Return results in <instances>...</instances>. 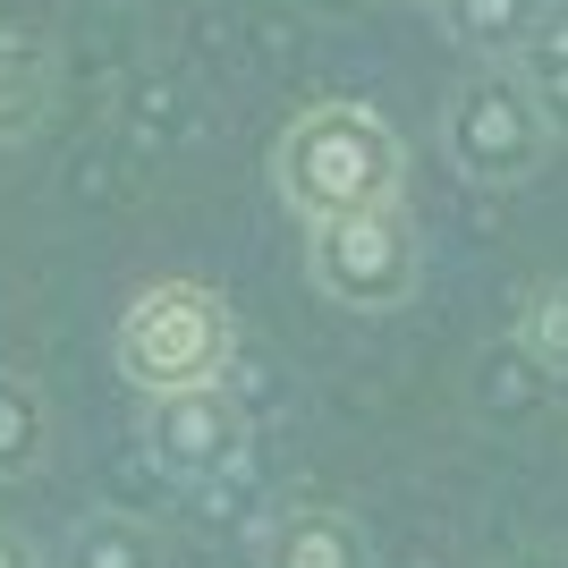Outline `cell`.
<instances>
[{"label": "cell", "mask_w": 568, "mask_h": 568, "mask_svg": "<svg viewBox=\"0 0 568 568\" xmlns=\"http://www.w3.org/2000/svg\"><path fill=\"white\" fill-rule=\"evenodd\" d=\"M272 187L297 221L365 213L407 195V144L399 128L365 102H306L272 144Z\"/></svg>", "instance_id": "obj_1"}, {"label": "cell", "mask_w": 568, "mask_h": 568, "mask_svg": "<svg viewBox=\"0 0 568 568\" xmlns=\"http://www.w3.org/2000/svg\"><path fill=\"white\" fill-rule=\"evenodd\" d=\"M111 365L136 399L213 390L237 365V314L213 281H144L111 323Z\"/></svg>", "instance_id": "obj_2"}, {"label": "cell", "mask_w": 568, "mask_h": 568, "mask_svg": "<svg viewBox=\"0 0 568 568\" xmlns=\"http://www.w3.org/2000/svg\"><path fill=\"white\" fill-rule=\"evenodd\" d=\"M442 153L475 187H526L551 153V119L535 102L518 60H484V69L442 102Z\"/></svg>", "instance_id": "obj_3"}, {"label": "cell", "mask_w": 568, "mask_h": 568, "mask_svg": "<svg viewBox=\"0 0 568 568\" xmlns=\"http://www.w3.org/2000/svg\"><path fill=\"white\" fill-rule=\"evenodd\" d=\"M416 213L399 204H365V213H332V221H306V281L323 306H348V314H399L416 297Z\"/></svg>", "instance_id": "obj_4"}, {"label": "cell", "mask_w": 568, "mask_h": 568, "mask_svg": "<svg viewBox=\"0 0 568 568\" xmlns=\"http://www.w3.org/2000/svg\"><path fill=\"white\" fill-rule=\"evenodd\" d=\"M144 442H153V467L213 493L221 475L246 467V416H237L230 390H179V399H144Z\"/></svg>", "instance_id": "obj_5"}, {"label": "cell", "mask_w": 568, "mask_h": 568, "mask_svg": "<svg viewBox=\"0 0 568 568\" xmlns=\"http://www.w3.org/2000/svg\"><path fill=\"white\" fill-rule=\"evenodd\" d=\"M255 568H374V535L356 526V509L339 500H281L255 535Z\"/></svg>", "instance_id": "obj_6"}, {"label": "cell", "mask_w": 568, "mask_h": 568, "mask_svg": "<svg viewBox=\"0 0 568 568\" xmlns=\"http://www.w3.org/2000/svg\"><path fill=\"white\" fill-rule=\"evenodd\" d=\"M60 102V60H51L43 34L26 26H0V144H26Z\"/></svg>", "instance_id": "obj_7"}, {"label": "cell", "mask_w": 568, "mask_h": 568, "mask_svg": "<svg viewBox=\"0 0 568 568\" xmlns=\"http://www.w3.org/2000/svg\"><path fill=\"white\" fill-rule=\"evenodd\" d=\"M60 568H170V544L136 509H85L60 544Z\"/></svg>", "instance_id": "obj_8"}, {"label": "cell", "mask_w": 568, "mask_h": 568, "mask_svg": "<svg viewBox=\"0 0 568 568\" xmlns=\"http://www.w3.org/2000/svg\"><path fill=\"white\" fill-rule=\"evenodd\" d=\"M442 18L475 60H518L535 43V26L551 18V0H442Z\"/></svg>", "instance_id": "obj_9"}, {"label": "cell", "mask_w": 568, "mask_h": 568, "mask_svg": "<svg viewBox=\"0 0 568 568\" xmlns=\"http://www.w3.org/2000/svg\"><path fill=\"white\" fill-rule=\"evenodd\" d=\"M51 458V407L26 374H0V484H26L43 475Z\"/></svg>", "instance_id": "obj_10"}, {"label": "cell", "mask_w": 568, "mask_h": 568, "mask_svg": "<svg viewBox=\"0 0 568 568\" xmlns=\"http://www.w3.org/2000/svg\"><path fill=\"white\" fill-rule=\"evenodd\" d=\"M509 339L535 374L568 382V281H535L518 288V314H509Z\"/></svg>", "instance_id": "obj_11"}, {"label": "cell", "mask_w": 568, "mask_h": 568, "mask_svg": "<svg viewBox=\"0 0 568 568\" xmlns=\"http://www.w3.org/2000/svg\"><path fill=\"white\" fill-rule=\"evenodd\" d=\"M526 85H535V102H544L551 136H568V9H551L544 26H535V43L518 51Z\"/></svg>", "instance_id": "obj_12"}, {"label": "cell", "mask_w": 568, "mask_h": 568, "mask_svg": "<svg viewBox=\"0 0 568 568\" xmlns=\"http://www.w3.org/2000/svg\"><path fill=\"white\" fill-rule=\"evenodd\" d=\"M0 568H51V560H43L34 544H26L18 526H0Z\"/></svg>", "instance_id": "obj_13"}, {"label": "cell", "mask_w": 568, "mask_h": 568, "mask_svg": "<svg viewBox=\"0 0 568 568\" xmlns=\"http://www.w3.org/2000/svg\"><path fill=\"white\" fill-rule=\"evenodd\" d=\"M433 9H442V0H433Z\"/></svg>", "instance_id": "obj_14"}]
</instances>
